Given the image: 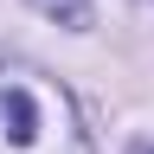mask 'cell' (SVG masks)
<instances>
[{"label": "cell", "instance_id": "cell-1", "mask_svg": "<svg viewBox=\"0 0 154 154\" xmlns=\"http://www.w3.org/2000/svg\"><path fill=\"white\" fill-rule=\"evenodd\" d=\"M0 154H90L71 90L45 71H0Z\"/></svg>", "mask_w": 154, "mask_h": 154}, {"label": "cell", "instance_id": "cell-2", "mask_svg": "<svg viewBox=\"0 0 154 154\" xmlns=\"http://www.w3.org/2000/svg\"><path fill=\"white\" fill-rule=\"evenodd\" d=\"M45 19H64V26H90V0H32Z\"/></svg>", "mask_w": 154, "mask_h": 154}]
</instances>
